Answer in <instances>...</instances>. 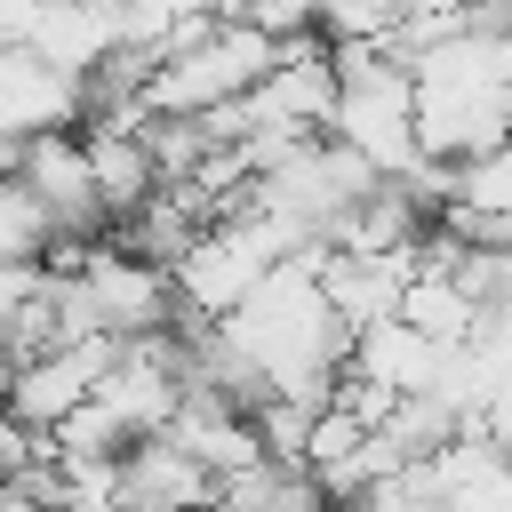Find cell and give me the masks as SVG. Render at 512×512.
Masks as SVG:
<instances>
[{"label": "cell", "instance_id": "7", "mask_svg": "<svg viewBox=\"0 0 512 512\" xmlns=\"http://www.w3.org/2000/svg\"><path fill=\"white\" fill-rule=\"evenodd\" d=\"M0 512H64V504H32V496H0Z\"/></svg>", "mask_w": 512, "mask_h": 512}, {"label": "cell", "instance_id": "3", "mask_svg": "<svg viewBox=\"0 0 512 512\" xmlns=\"http://www.w3.org/2000/svg\"><path fill=\"white\" fill-rule=\"evenodd\" d=\"M208 504H216V472L184 440L152 432L120 456V512H208Z\"/></svg>", "mask_w": 512, "mask_h": 512}, {"label": "cell", "instance_id": "6", "mask_svg": "<svg viewBox=\"0 0 512 512\" xmlns=\"http://www.w3.org/2000/svg\"><path fill=\"white\" fill-rule=\"evenodd\" d=\"M40 456H48V440H40V432H32V424H24V416L0 400V488H8L24 464H40Z\"/></svg>", "mask_w": 512, "mask_h": 512}, {"label": "cell", "instance_id": "4", "mask_svg": "<svg viewBox=\"0 0 512 512\" xmlns=\"http://www.w3.org/2000/svg\"><path fill=\"white\" fill-rule=\"evenodd\" d=\"M0 128L8 136H48V128H80V80L56 72L32 48H0Z\"/></svg>", "mask_w": 512, "mask_h": 512}, {"label": "cell", "instance_id": "1", "mask_svg": "<svg viewBox=\"0 0 512 512\" xmlns=\"http://www.w3.org/2000/svg\"><path fill=\"white\" fill-rule=\"evenodd\" d=\"M280 64V40L256 32V24H184L168 40V64L152 72V96H144V120H208V112H232L248 104Z\"/></svg>", "mask_w": 512, "mask_h": 512}, {"label": "cell", "instance_id": "5", "mask_svg": "<svg viewBox=\"0 0 512 512\" xmlns=\"http://www.w3.org/2000/svg\"><path fill=\"white\" fill-rule=\"evenodd\" d=\"M88 144V168H96V192L112 216H136L152 192H160V168H152V144H144V120H112V128H80Z\"/></svg>", "mask_w": 512, "mask_h": 512}, {"label": "cell", "instance_id": "9", "mask_svg": "<svg viewBox=\"0 0 512 512\" xmlns=\"http://www.w3.org/2000/svg\"><path fill=\"white\" fill-rule=\"evenodd\" d=\"M0 496H8V488H0Z\"/></svg>", "mask_w": 512, "mask_h": 512}, {"label": "cell", "instance_id": "8", "mask_svg": "<svg viewBox=\"0 0 512 512\" xmlns=\"http://www.w3.org/2000/svg\"><path fill=\"white\" fill-rule=\"evenodd\" d=\"M328 512H400L392 496H368V504H328Z\"/></svg>", "mask_w": 512, "mask_h": 512}, {"label": "cell", "instance_id": "2", "mask_svg": "<svg viewBox=\"0 0 512 512\" xmlns=\"http://www.w3.org/2000/svg\"><path fill=\"white\" fill-rule=\"evenodd\" d=\"M80 288H88V312L112 344H136V336H160L184 320V296H176V272L128 256V248H96L80 264Z\"/></svg>", "mask_w": 512, "mask_h": 512}]
</instances>
